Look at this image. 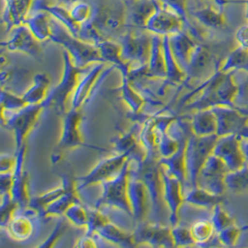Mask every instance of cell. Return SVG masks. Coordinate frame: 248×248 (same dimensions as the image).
Segmentation results:
<instances>
[{
	"label": "cell",
	"instance_id": "obj_1",
	"mask_svg": "<svg viewBox=\"0 0 248 248\" xmlns=\"http://www.w3.org/2000/svg\"><path fill=\"white\" fill-rule=\"evenodd\" d=\"M91 4L93 18L82 25L78 37L94 45L104 40L118 41L130 28L127 0H95Z\"/></svg>",
	"mask_w": 248,
	"mask_h": 248
},
{
	"label": "cell",
	"instance_id": "obj_2",
	"mask_svg": "<svg viewBox=\"0 0 248 248\" xmlns=\"http://www.w3.org/2000/svg\"><path fill=\"white\" fill-rule=\"evenodd\" d=\"M233 72L224 73L218 69L201 86L186 95L181 104L187 111H199L215 106L234 108L239 86L233 82Z\"/></svg>",
	"mask_w": 248,
	"mask_h": 248
},
{
	"label": "cell",
	"instance_id": "obj_3",
	"mask_svg": "<svg viewBox=\"0 0 248 248\" xmlns=\"http://www.w3.org/2000/svg\"><path fill=\"white\" fill-rule=\"evenodd\" d=\"M63 67L61 81L56 87L49 91V94L46 100V108L53 107L58 113L63 114L70 108V102L72 96L78 85L83 75L89 70V68L78 67L66 50L62 51Z\"/></svg>",
	"mask_w": 248,
	"mask_h": 248
},
{
	"label": "cell",
	"instance_id": "obj_4",
	"mask_svg": "<svg viewBox=\"0 0 248 248\" xmlns=\"http://www.w3.org/2000/svg\"><path fill=\"white\" fill-rule=\"evenodd\" d=\"M54 19V18H53ZM50 41L62 46L72 58L74 63L80 68L90 67L104 62L97 45L89 43L71 34L67 29L54 19Z\"/></svg>",
	"mask_w": 248,
	"mask_h": 248
},
{
	"label": "cell",
	"instance_id": "obj_5",
	"mask_svg": "<svg viewBox=\"0 0 248 248\" xmlns=\"http://www.w3.org/2000/svg\"><path fill=\"white\" fill-rule=\"evenodd\" d=\"M218 139L217 134L209 136H197L192 132L186 146V191L197 187V179L205 161L213 154L216 142ZM185 194V193H184Z\"/></svg>",
	"mask_w": 248,
	"mask_h": 248
},
{
	"label": "cell",
	"instance_id": "obj_6",
	"mask_svg": "<svg viewBox=\"0 0 248 248\" xmlns=\"http://www.w3.org/2000/svg\"><path fill=\"white\" fill-rule=\"evenodd\" d=\"M132 159L129 158L124 168L114 178L102 182V192L100 198L96 201V208L113 207L124 212L132 217L131 208L127 197V185Z\"/></svg>",
	"mask_w": 248,
	"mask_h": 248
},
{
	"label": "cell",
	"instance_id": "obj_7",
	"mask_svg": "<svg viewBox=\"0 0 248 248\" xmlns=\"http://www.w3.org/2000/svg\"><path fill=\"white\" fill-rule=\"evenodd\" d=\"M45 103L27 105L15 112L1 110L2 124L11 130L15 139L16 150L18 151L26 144V139L34 129L40 115L44 111Z\"/></svg>",
	"mask_w": 248,
	"mask_h": 248
},
{
	"label": "cell",
	"instance_id": "obj_8",
	"mask_svg": "<svg viewBox=\"0 0 248 248\" xmlns=\"http://www.w3.org/2000/svg\"><path fill=\"white\" fill-rule=\"evenodd\" d=\"M135 170L148 189L151 202L150 213L155 217L154 222H156V218L160 222L159 218L167 207L163 197V178L159 159L145 157L142 162L136 164Z\"/></svg>",
	"mask_w": 248,
	"mask_h": 248
},
{
	"label": "cell",
	"instance_id": "obj_9",
	"mask_svg": "<svg viewBox=\"0 0 248 248\" xmlns=\"http://www.w3.org/2000/svg\"><path fill=\"white\" fill-rule=\"evenodd\" d=\"M153 34L146 30L134 31L129 28L118 40L122 58L131 68L148 65L152 49ZM131 70V69H130Z\"/></svg>",
	"mask_w": 248,
	"mask_h": 248
},
{
	"label": "cell",
	"instance_id": "obj_10",
	"mask_svg": "<svg viewBox=\"0 0 248 248\" xmlns=\"http://www.w3.org/2000/svg\"><path fill=\"white\" fill-rule=\"evenodd\" d=\"M129 158H131L130 153H122L102 159L88 174L76 179L79 192L114 178L124 168Z\"/></svg>",
	"mask_w": 248,
	"mask_h": 248
},
{
	"label": "cell",
	"instance_id": "obj_11",
	"mask_svg": "<svg viewBox=\"0 0 248 248\" xmlns=\"http://www.w3.org/2000/svg\"><path fill=\"white\" fill-rule=\"evenodd\" d=\"M105 64V62L95 63L83 75L72 96L69 109H82L83 106L90 102L102 81L115 68L112 64L106 67Z\"/></svg>",
	"mask_w": 248,
	"mask_h": 248
},
{
	"label": "cell",
	"instance_id": "obj_12",
	"mask_svg": "<svg viewBox=\"0 0 248 248\" xmlns=\"http://www.w3.org/2000/svg\"><path fill=\"white\" fill-rule=\"evenodd\" d=\"M230 172L225 163L215 155L205 161L197 179V187L207 192L222 195L227 189L225 179Z\"/></svg>",
	"mask_w": 248,
	"mask_h": 248
},
{
	"label": "cell",
	"instance_id": "obj_13",
	"mask_svg": "<svg viewBox=\"0 0 248 248\" xmlns=\"http://www.w3.org/2000/svg\"><path fill=\"white\" fill-rule=\"evenodd\" d=\"M186 25V21L181 16L160 3L157 10L149 19L144 30L151 34L170 37L184 31Z\"/></svg>",
	"mask_w": 248,
	"mask_h": 248
},
{
	"label": "cell",
	"instance_id": "obj_14",
	"mask_svg": "<svg viewBox=\"0 0 248 248\" xmlns=\"http://www.w3.org/2000/svg\"><path fill=\"white\" fill-rule=\"evenodd\" d=\"M136 247L149 246L153 248H175L171 226L159 222L138 223L133 232Z\"/></svg>",
	"mask_w": 248,
	"mask_h": 248
},
{
	"label": "cell",
	"instance_id": "obj_15",
	"mask_svg": "<svg viewBox=\"0 0 248 248\" xmlns=\"http://www.w3.org/2000/svg\"><path fill=\"white\" fill-rule=\"evenodd\" d=\"M127 197L132 213L131 218L137 223L146 221L151 209L149 192L145 183L139 177L135 169L131 168L127 185Z\"/></svg>",
	"mask_w": 248,
	"mask_h": 248
},
{
	"label": "cell",
	"instance_id": "obj_16",
	"mask_svg": "<svg viewBox=\"0 0 248 248\" xmlns=\"http://www.w3.org/2000/svg\"><path fill=\"white\" fill-rule=\"evenodd\" d=\"M82 109H69L62 114V124L58 143L59 152L71 150L78 147H89L100 150L99 147L87 145L81 130Z\"/></svg>",
	"mask_w": 248,
	"mask_h": 248
},
{
	"label": "cell",
	"instance_id": "obj_17",
	"mask_svg": "<svg viewBox=\"0 0 248 248\" xmlns=\"http://www.w3.org/2000/svg\"><path fill=\"white\" fill-rule=\"evenodd\" d=\"M161 166V165H160ZM163 178V197L169 210V220L171 227L179 224V214L181 206L185 203L184 187L177 177L170 174L161 166Z\"/></svg>",
	"mask_w": 248,
	"mask_h": 248
},
{
	"label": "cell",
	"instance_id": "obj_18",
	"mask_svg": "<svg viewBox=\"0 0 248 248\" xmlns=\"http://www.w3.org/2000/svg\"><path fill=\"white\" fill-rule=\"evenodd\" d=\"M7 40L1 43L3 49L10 52H20L34 58L41 55V46L29 27L24 23L12 29Z\"/></svg>",
	"mask_w": 248,
	"mask_h": 248
},
{
	"label": "cell",
	"instance_id": "obj_19",
	"mask_svg": "<svg viewBox=\"0 0 248 248\" xmlns=\"http://www.w3.org/2000/svg\"><path fill=\"white\" fill-rule=\"evenodd\" d=\"M242 136L239 134L218 137L213 155L220 158L230 171L241 170L246 166V160L241 150Z\"/></svg>",
	"mask_w": 248,
	"mask_h": 248
},
{
	"label": "cell",
	"instance_id": "obj_20",
	"mask_svg": "<svg viewBox=\"0 0 248 248\" xmlns=\"http://www.w3.org/2000/svg\"><path fill=\"white\" fill-rule=\"evenodd\" d=\"M217 118V135L218 137L239 134L248 124V116L235 108L228 106H215L211 108Z\"/></svg>",
	"mask_w": 248,
	"mask_h": 248
},
{
	"label": "cell",
	"instance_id": "obj_21",
	"mask_svg": "<svg viewBox=\"0 0 248 248\" xmlns=\"http://www.w3.org/2000/svg\"><path fill=\"white\" fill-rule=\"evenodd\" d=\"M62 180L66 184L65 192L46 208L44 214L42 215V218L63 217L72 204L82 202L79 197V190L76 179L69 176H63Z\"/></svg>",
	"mask_w": 248,
	"mask_h": 248
},
{
	"label": "cell",
	"instance_id": "obj_22",
	"mask_svg": "<svg viewBox=\"0 0 248 248\" xmlns=\"http://www.w3.org/2000/svg\"><path fill=\"white\" fill-rule=\"evenodd\" d=\"M37 0H14L4 5L2 19L8 32L16 26L24 24L32 13V9Z\"/></svg>",
	"mask_w": 248,
	"mask_h": 248
},
{
	"label": "cell",
	"instance_id": "obj_23",
	"mask_svg": "<svg viewBox=\"0 0 248 248\" xmlns=\"http://www.w3.org/2000/svg\"><path fill=\"white\" fill-rule=\"evenodd\" d=\"M128 23L130 28L144 30L146 23L157 10L158 0H128Z\"/></svg>",
	"mask_w": 248,
	"mask_h": 248
},
{
	"label": "cell",
	"instance_id": "obj_24",
	"mask_svg": "<svg viewBox=\"0 0 248 248\" xmlns=\"http://www.w3.org/2000/svg\"><path fill=\"white\" fill-rule=\"evenodd\" d=\"M213 62V55L209 49L204 46L197 45L186 71L187 78L185 82L210 78L212 75H209V71L212 67Z\"/></svg>",
	"mask_w": 248,
	"mask_h": 248
},
{
	"label": "cell",
	"instance_id": "obj_25",
	"mask_svg": "<svg viewBox=\"0 0 248 248\" xmlns=\"http://www.w3.org/2000/svg\"><path fill=\"white\" fill-rule=\"evenodd\" d=\"M170 46L173 54L181 69L186 73L192 54L198 44L186 30L170 37Z\"/></svg>",
	"mask_w": 248,
	"mask_h": 248
},
{
	"label": "cell",
	"instance_id": "obj_26",
	"mask_svg": "<svg viewBox=\"0 0 248 248\" xmlns=\"http://www.w3.org/2000/svg\"><path fill=\"white\" fill-rule=\"evenodd\" d=\"M27 212L15 215L9 224L6 226L7 232L12 240L16 242H24L33 236L34 225L32 216H36L29 208H25Z\"/></svg>",
	"mask_w": 248,
	"mask_h": 248
},
{
	"label": "cell",
	"instance_id": "obj_27",
	"mask_svg": "<svg viewBox=\"0 0 248 248\" xmlns=\"http://www.w3.org/2000/svg\"><path fill=\"white\" fill-rule=\"evenodd\" d=\"M54 19L48 12L35 9L26 20L25 24L29 27L35 38L42 42L50 40L53 31Z\"/></svg>",
	"mask_w": 248,
	"mask_h": 248
},
{
	"label": "cell",
	"instance_id": "obj_28",
	"mask_svg": "<svg viewBox=\"0 0 248 248\" xmlns=\"http://www.w3.org/2000/svg\"><path fill=\"white\" fill-rule=\"evenodd\" d=\"M166 77L167 70L164 54L163 36L153 34L152 49L148 62L147 78L165 80Z\"/></svg>",
	"mask_w": 248,
	"mask_h": 248
},
{
	"label": "cell",
	"instance_id": "obj_29",
	"mask_svg": "<svg viewBox=\"0 0 248 248\" xmlns=\"http://www.w3.org/2000/svg\"><path fill=\"white\" fill-rule=\"evenodd\" d=\"M105 63H110L120 71L121 77H129L130 65L122 58L121 46L115 40H104L97 44Z\"/></svg>",
	"mask_w": 248,
	"mask_h": 248
},
{
	"label": "cell",
	"instance_id": "obj_30",
	"mask_svg": "<svg viewBox=\"0 0 248 248\" xmlns=\"http://www.w3.org/2000/svg\"><path fill=\"white\" fill-rule=\"evenodd\" d=\"M34 7L35 9L43 10L48 12L57 22L62 24L71 34L78 37L82 26L73 19L68 7L55 4V3L49 4L42 0L36 1Z\"/></svg>",
	"mask_w": 248,
	"mask_h": 248
},
{
	"label": "cell",
	"instance_id": "obj_31",
	"mask_svg": "<svg viewBox=\"0 0 248 248\" xmlns=\"http://www.w3.org/2000/svg\"><path fill=\"white\" fill-rule=\"evenodd\" d=\"M50 91V79L45 73L36 74L32 85L24 91L23 98L28 105L44 103Z\"/></svg>",
	"mask_w": 248,
	"mask_h": 248
},
{
	"label": "cell",
	"instance_id": "obj_32",
	"mask_svg": "<svg viewBox=\"0 0 248 248\" xmlns=\"http://www.w3.org/2000/svg\"><path fill=\"white\" fill-rule=\"evenodd\" d=\"M95 234H98L104 242L110 243L114 246L123 248H134L136 247L135 239L133 232H128L113 224L112 221L101 228Z\"/></svg>",
	"mask_w": 248,
	"mask_h": 248
},
{
	"label": "cell",
	"instance_id": "obj_33",
	"mask_svg": "<svg viewBox=\"0 0 248 248\" xmlns=\"http://www.w3.org/2000/svg\"><path fill=\"white\" fill-rule=\"evenodd\" d=\"M193 18L206 28L222 29L227 24L225 13L221 8L215 5H207L192 11Z\"/></svg>",
	"mask_w": 248,
	"mask_h": 248
},
{
	"label": "cell",
	"instance_id": "obj_34",
	"mask_svg": "<svg viewBox=\"0 0 248 248\" xmlns=\"http://www.w3.org/2000/svg\"><path fill=\"white\" fill-rule=\"evenodd\" d=\"M163 45H164L166 70H167V77L165 81L169 85H174V86L181 85L185 82V80L187 78V75L181 69L173 54V51L170 46V36L163 37Z\"/></svg>",
	"mask_w": 248,
	"mask_h": 248
},
{
	"label": "cell",
	"instance_id": "obj_35",
	"mask_svg": "<svg viewBox=\"0 0 248 248\" xmlns=\"http://www.w3.org/2000/svg\"><path fill=\"white\" fill-rule=\"evenodd\" d=\"M121 79L122 83L119 88L120 98L128 107L131 113L134 115H138L141 112L146 102V99L132 85L129 77H121Z\"/></svg>",
	"mask_w": 248,
	"mask_h": 248
},
{
	"label": "cell",
	"instance_id": "obj_36",
	"mask_svg": "<svg viewBox=\"0 0 248 248\" xmlns=\"http://www.w3.org/2000/svg\"><path fill=\"white\" fill-rule=\"evenodd\" d=\"M192 124V132L197 136H209L217 134V118L211 108L199 110L193 115Z\"/></svg>",
	"mask_w": 248,
	"mask_h": 248
},
{
	"label": "cell",
	"instance_id": "obj_37",
	"mask_svg": "<svg viewBox=\"0 0 248 248\" xmlns=\"http://www.w3.org/2000/svg\"><path fill=\"white\" fill-rule=\"evenodd\" d=\"M184 196L185 203L199 207H204L207 209H214L217 204L221 203L223 201L222 195L211 193L199 187L190 189L189 191L185 192Z\"/></svg>",
	"mask_w": 248,
	"mask_h": 248
},
{
	"label": "cell",
	"instance_id": "obj_38",
	"mask_svg": "<svg viewBox=\"0 0 248 248\" xmlns=\"http://www.w3.org/2000/svg\"><path fill=\"white\" fill-rule=\"evenodd\" d=\"M62 181L61 186H58L56 188L51 189L42 194L31 197V200L26 208H29L30 210H32L37 217H42V215L44 214L46 208L65 192L66 184L63 180Z\"/></svg>",
	"mask_w": 248,
	"mask_h": 248
},
{
	"label": "cell",
	"instance_id": "obj_39",
	"mask_svg": "<svg viewBox=\"0 0 248 248\" xmlns=\"http://www.w3.org/2000/svg\"><path fill=\"white\" fill-rule=\"evenodd\" d=\"M227 189L234 193L248 192V166L246 165L241 170L230 171L225 179Z\"/></svg>",
	"mask_w": 248,
	"mask_h": 248
},
{
	"label": "cell",
	"instance_id": "obj_40",
	"mask_svg": "<svg viewBox=\"0 0 248 248\" xmlns=\"http://www.w3.org/2000/svg\"><path fill=\"white\" fill-rule=\"evenodd\" d=\"M219 69L224 73L236 70H245L248 72V48L239 46L236 49L231 52L223 65Z\"/></svg>",
	"mask_w": 248,
	"mask_h": 248
},
{
	"label": "cell",
	"instance_id": "obj_41",
	"mask_svg": "<svg viewBox=\"0 0 248 248\" xmlns=\"http://www.w3.org/2000/svg\"><path fill=\"white\" fill-rule=\"evenodd\" d=\"M63 217L67 219L69 224L87 229L90 219V210L82 202H79L72 204Z\"/></svg>",
	"mask_w": 248,
	"mask_h": 248
},
{
	"label": "cell",
	"instance_id": "obj_42",
	"mask_svg": "<svg viewBox=\"0 0 248 248\" xmlns=\"http://www.w3.org/2000/svg\"><path fill=\"white\" fill-rule=\"evenodd\" d=\"M191 232L196 246H200L214 236V225L211 219H200L191 226Z\"/></svg>",
	"mask_w": 248,
	"mask_h": 248
},
{
	"label": "cell",
	"instance_id": "obj_43",
	"mask_svg": "<svg viewBox=\"0 0 248 248\" xmlns=\"http://www.w3.org/2000/svg\"><path fill=\"white\" fill-rule=\"evenodd\" d=\"M73 19L81 26L91 22L94 15V7L90 2L79 1L69 8Z\"/></svg>",
	"mask_w": 248,
	"mask_h": 248
},
{
	"label": "cell",
	"instance_id": "obj_44",
	"mask_svg": "<svg viewBox=\"0 0 248 248\" xmlns=\"http://www.w3.org/2000/svg\"><path fill=\"white\" fill-rule=\"evenodd\" d=\"M21 209L20 205L12 199L11 193L1 195V210H0V223L2 228H6L12 217Z\"/></svg>",
	"mask_w": 248,
	"mask_h": 248
},
{
	"label": "cell",
	"instance_id": "obj_45",
	"mask_svg": "<svg viewBox=\"0 0 248 248\" xmlns=\"http://www.w3.org/2000/svg\"><path fill=\"white\" fill-rule=\"evenodd\" d=\"M28 104L24 102L23 96L15 94L13 91H1V110L15 112L26 107Z\"/></svg>",
	"mask_w": 248,
	"mask_h": 248
},
{
	"label": "cell",
	"instance_id": "obj_46",
	"mask_svg": "<svg viewBox=\"0 0 248 248\" xmlns=\"http://www.w3.org/2000/svg\"><path fill=\"white\" fill-rule=\"evenodd\" d=\"M90 210V219L89 224L86 229V234L94 235L101 228L106 225L111 220L104 214L102 209L100 208H89Z\"/></svg>",
	"mask_w": 248,
	"mask_h": 248
},
{
	"label": "cell",
	"instance_id": "obj_47",
	"mask_svg": "<svg viewBox=\"0 0 248 248\" xmlns=\"http://www.w3.org/2000/svg\"><path fill=\"white\" fill-rule=\"evenodd\" d=\"M172 235L175 243V248L177 247H190L195 245V241L192 237L191 229L181 226L180 224L171 227Z\"/></svg>",
	"mask_w": 248,
	"mask_h": 248
},
{
	"label": "cell",
	"instance_id": "obj_48",
	"mask_svg": "<svg viewBox=\"0 0 248 248\" xmlns=\"http://www.w3.org/2000/svg\"><path fill=\"white\" fill-rule=\"evenodd\" d=\"M211 221L214 225L216 233H218L227 227L234 224L233 219L228 215L220 203L215 206Z\"/></svg>",
	"mask_w": 248,
	"mask_h": 248
},
{
	"label": "cell",
	"instance_id": "obj_49",
	"mask_svg": "<svg viewBox=\"0 0 248 248\" xmlns=\"http://www.w3.org/2000/svg\"><path fill=\"white\" fill-rule=\"evenodd\" d=\"M163 6L170 9L181 16L187 23V25L191 23L189 21V0H158ZM186 25V26H187Z\"/></svg>",
	"mask_w": 248,
	"mask_h": 248
},
{
	"label": "cell",
	"instance_id": "obj_50",
	"mask_svg": "<svg viewBox=\"0 0 248 248\" xmlns=\"http://www.w3.org/2000/svg\"><path fill=\"white\" fill-rule=\"evenodd\" d=\"M67 219L64 217H61V219L58 221L55 228L53 229V231L51 232L50 235L46 238V240L44 241V243H42L39 247L40 248H51L55 246V243L63 235V233L65 232L68 226Z\"/></svg>",
	"mask_w": 248,
	"mask_h": 248
},
{
	"label": "cell",
	"instance_id": "obj_51",
	"mask_svg": "<svg viewBox=\"0 0 248 248\" xmlns=\"http://www.w3.org/2000/svg\"><path fill=\"white\" fill-rule=\"evenodd\" d=\"M240 229L237 226L232 224L222 230L220 232L217 233L222 246L232 247L236 244L238 238L240 236Z\"/></svg>",
	"mask_w": 248,
	"mask_h": 248
},
{
	"label": "cell",
	"instance_id": "obj_52",
	"mask_svg": "<svg viewBox=\"0 0 248 248\" xmlns=\"http://www.w3.org/2000/svg\"><path fill=\"white\" fill-rule=\"evenodd\" d=\"M16 155H2L0 159V173H13L16 167Z\"/></svg>",
	"mask_w": 248,
	"mask_h": 248
},
{
	"label": "cell",
	"instance_id": "obj_53",
	"mask_svg": "<svg viewBox=\"0 0 248 248\" xmlns=\"http://www.w3.org/2000/svg\"><path fill=\"white\" fill-rule=\"evenodd\" d=\"M239 91L235 99L236 105H246L248 104V78L239 85Z\"/></svg>",
	"mask_w": 248,
	"mask_h": 248
},
{
	"label": "cell",
	"instance_id": "obj_54",
	"mask_svg": "<svg viewBox=\"0 0 248 248\" xmlns=\"http://www.w3.org/2000/svg\"><path fill=\"white\" fill-rule=\"evenodd\" d=\"M1 181H0V191L1 195L5 193L12 192V186H13V173H1Z\"/></svg>",
	"mask_w": 248,
	"mask_h": 248
},
{
	"label": "cell",
	"instance_id": "obj_55",
	"mask_svg": "<svg viewBox=\"0 0 248 248\" xmlns=\"http://www.w3.org/2000/svg\"><path fill=\"white\" fill-rule=\"evenodd\" d=\"M235 39L240 46L248 49V23L237 30Z\"/></svg>",
	"mask_w": 248,
	"mask_h": 248
},
{
	"label": "cell",
	"instance_id": "obj_56",
	"mask_svg": "<svg viewBox=\"0 0 248 248\" xmlns=\"http://www.w3.org/2000/svg\"><path fill=\"white\" fill-rule=\"evenodd\" d=\"M205 2L211 3L218 8H223L229 4H236V3H245L246 0H203Z\"/></svg>",
	"mask_w": 248,
	"mask_h": 248
},
{
	"label": "cell",
	"instance_id": "obj_57",
	"mask_svg": "<svg viewBox=\"0 0 248 248\" xmlns=\"http://www.w3.org/2000/svg\"><path fill=\"white\" fill-rule=\"evenodd\" d=\"M240 144H241V150L243 152L244 157H245V160H246V165L248 166V138L242 137Z\"/></svg>",
	"mask_w": 248,
	"mask_h": 248
},
{
	"label": "cell",
	"instance_id": "obj_58",
	"mask_svg": "<svg viewBox=\"0 0 248 248\" xmlns=\"http://www.w3.org/2000/svg\"><path fill=\"white\" fill-rule=\"evenodd\" d=\"M79 1H82V0H54V3L70 8L71 6H73L74 4L78 3Z\"/></svg>",
	"mask_w": 248,
	"mask_h": 248
},
{
	"label": "cell",
	"instance_id": "obj_59",
	"mask_svg": "<svg viewBox=\"0 0 248 248\" xmlns=\"http://www.w3.org/2000/svg\"><path fill=\"white\" fill-rule=\"evenodd\" d=\"M234 108L237 109L240 113L248 116V104H246V105H236Z\"/></svg>",
	"mask_w": 248,
	"mask_h": 248
},
{
	"label": "cell",
	"instance_id": "obj_60",
	"mask_svg": "<svg viewBox=\"0 0 248 248\" xmlns=\"http://www.w3.org/2000/svg\"><path fill=\"white\" fill-rule=\"evenodd\" d=\"M239 135L244 137V138H248V125L247 124L243 129L242 131L239 133Z\"/></svg>",
	"mask_w": 248,
	"mask_h": 248
},
{
	"label": "cell",
	"instance_id": "obj_61",
	"mask_svg": "<svg viewBox=\"0 0 248 248\" xmlns=\"http://www.w3.org/2000/svg\"><path fill=\"white\" fill-rule=\"evenodd\" d=\"M245 3L247 4V20H248V0H246Z\"/></svg>",
	"mask_w": 248,
	"mask_h": 248
},
{
	"label": "cell",
	"instance_id": "obj_62",
	"mask_svg": "<svg viewBox=\"0 0 248 248\" xmlns=\"http://www.w3.org/2000/svg\"><path fill=\"white\" fill-rule=\"evenodd\" d=\"M12 1H14V0H4V5H8V4L12 3Z\"/></svg>",
	"mask_w": 248,
	"mask_h": 248
},
{
	"label": "cell",
	"instance_id": "obj_63",
	"mask_svg": "<svg viewBox=\"0 0 248 248\" xmlns=\"http://www.w3.org/2000/svg\"><path fill=\"white\" fill-rule=\"evenodd\" d=\"M127 1H128V0H127Z\"/></svg>",
	"mask_w": 248,
	"mask_h": 248
}]
</instances>
